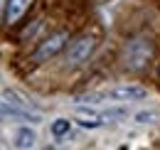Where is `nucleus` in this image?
<instances>
[{
    "mask_svg": "<svg viewBox=\"0 0 160 150\" xmlns=\"http://www.w3.org/2000/svg\"><path fill=\"white\" fill-rule=\"evenodd\" d=\"M67 44H69V35H67V32H54V35H49L44 42H40V44H37V49L32 52V59H35L37 64L49 62L52 57L59 54Z\"/></svg>",
    "mask_w": 160,
    "mask_h": 150,
    "instance_id": "f257e3e1",
    "label": "nucleus"
},
{
    "mask_svg": "<svg viewBox=\"0 0 160 150\" xmlns=\"http://www.w3.org/2000/svg\"><path fill=\"white\" fill-rule=\"evenodd\" d=\"M94 52H96V42H94V37L81 35V37H77L74 42L67 44V62H69V64H84V62L91 59Z\"/></svg>",
    "mask_w": 160,
    "mask_h": 150,
    "instance_id": "f03ea898",
    "label": "nucleus"
},
{
    "mask_svg": "<svg viewBox=\"0 0 160 150\" xmlns=\"http://www.w3.org/2000/svg\"><path fill=\"white\" fill-rule=\"evenodd\" d=\"M150 54H153L150 42H145V39H131L126 44V67L138 72V69L145 67V62L150 59Z\"/></svg>",
    "mask_w": 160,
    "mask_h": 150,
    "instance_id": "7ed1b4c3",
    "label": "nucleus"
},
{
    "mask_svg": "<svg viewBox=\"0 0 160 150\" xmlns=\"http://www.w3.org/2000/svg\"><path fill=\"white\" fill-rule=\"evenodd\" d=\"M0 116L2 118H18V121H30V123H40L42 116L35 108H27V106H20L5 96H0Z\"/></svg>",
    "mask_w": 160,
    "mask_h": 150,
    "instance_id": "20e7f679",
    "label": "nucleus"
},
{
    "mask_svg": "<svg viewBox=\"0 0 160 150\" xmlns=\"http://www.w3.org/2000/svg\"><path fill=\"white\" fill-rule=\"evenodd\" d=\"M148 96V89H143L138 84H123V86H113L106 91V98L111 101H143Z\"/></svg>",
    "mask_w": 160,
    "mask_h": 150,
    "instance_id": "39448f33",
    "label": "nucleus"
},
{
    "mask_svg": "<svg viewBox=\"0 0 160 150\" xmlns=\"http://www.w3.org/2000/svg\"><path fill=\"white\" fill-rule=\"evenodd\" d=\"M32 2L35 0H8L5 2V22L8 25H18L25 18V12L32 8Z\"/></svg>",
    "mask_w": 160,
    "mask_h": 150,
    "instance_id": "423d86ee",
    "label": "nucleus"
},
{
    "mask_svg": "<svg viewBox=\"0 0 160 150\" xmlns=\"http://www.w3.org/2000/svg\"><path fill=\"white\" fill-rule=\"evenodd\" d=\"M35 140H37L35 131H32L30 126H20V128L15 131V140H12V145L20 148V150H30V148H35Z\"/></svg>",
    "mask_w": 160,
    "mask_h": 150,
    "instance_id": "0eeeda50",
    "label": "nucleus"
},
{
    "mask_svg": "<svg viewBox=\"0 0 160 150\" xmlns=\"http://www.w3.org/2000/svg\"><path fill=\"white\" fill-rule=\"evenodd\" d=\"M69 131H72V121H67V118H57L49 126V133L54 138H64V135H69Z\"/></svg>",
    "mask_w": 160,
    "mask_h": 150,
    "instance_id": "6e6552de",
    "label": "nucleus"
},
{
    "mask_svg": "<svg viewBox=\"0 0 160 150\" xmlns=\"http://www.w3.org/2000/svg\"><path fill=\"white\" fill-rule=\"evenodd\" d=\"M155 118H158V111H140V113H136V123H140V126L153 123Z\"/></svg>",
    "mask_w": 160,
    "mask_h": 150,
    "instance_id": "1a4fd4ad",
    "label": "nucleus"
},
{
    "mask_svg": "<svg viewBox=\"0 0 160 150\" xmlns=\"http://www.w3.org/2000/svg\"><path fill=\"white\" fill-rule=\"evenodd\" d=\"M79 126L81 128H101L103 121H101L99 116H89V118H79Z\"/></svg>",
    "mask_w": 160,
    "mask_h": 150,
    "instance_id": "9d476101",
    "label": "nucleus"
},
{
    "mask_svg": "<svg viewBox=\"0 0 160 150\" xmlns=\"http://www.w3.org/2000/svg\"><path fill=\"white\" fill-rule=\"evenodd\" d=\"M126 116V108H108V111L103 113V118L108 121V118H123Z\"/></svg>",
    "mask_w": 160,
    "mask_h": 150,
    "instance_id": "9b49d317",
    "label": "nucleus"
},
{
    "mask_svg": "<svg viewBox=\"0 0 160 150\" xmlns=\"http://www.w3.org/2000/svg\"><path fill=\"white\" fill-rule=\"evenodd\" d=\"M5 2H8V0H0V20L5 18Z\"/></svg>",
    "mask_w": 160,
    "mask_h": 150,
    "instance_id": "f8f14e48",
    "label": "nucleus"
},
{
    "mask_svg": "<svg viewBox=\"0 0 160 150\" xmlns=\"http://www.w3.org/2000/svg\"><path fill=\"white\" fill-rule=\"evenodd\" d=\"M158 74H160V67H158Z\"/></svg>",
    "mask_w": 160,
    "mask_h": 150,
    "instance_id": "ddd939ff",
    "label": "nucleus"
}]
</instances>
